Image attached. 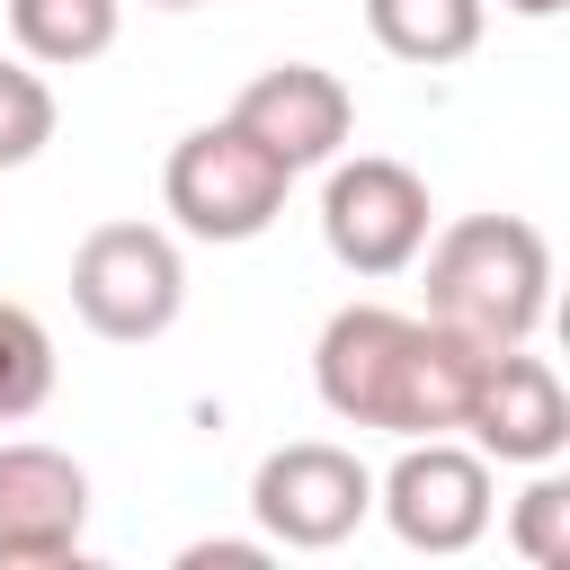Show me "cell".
Masks as SVG:
<instances>
[{"mask_svg":"<svg viewBox=\"0 0 570 570\" xmlns=\"http://www.w3.org/2000/svg\"><path fill=\"white\" fill-rule=\"evenodd\" d=\"M481 365L490 347H472L463 330L428 312H392V303H347L312 338L321 410L347 428H383V436H454L481 392Z\"/></svg>","mask_w":570,"mask_h":570,"instance_id":"6da1fadb","label":"cell"},{"mask_svg":"<svg viewBox=\"0 0 570 570\" xmlns=\"http://www.w3.org/2000/svg\"><path fill=\"white\" fill-rule=\"evenodd\" d=\"M552 312V240L525 214H463L428 240V321L472 347H525Z\"/></svg>","mask_w":570,"mask_h":570,"instance_id":"7a4b0ae2","label":"cell"},{"mask_svg":"<svg viewBox=\"0 0 570 570\" xmlns=\"http://www.w3.org/2000/svg\"><path fill=\"white\" fill-rule=\"evenodd\" d=\"M285 187H294V169H285L276 151H258L232 116L178 134L169 160H160V205H169V223H178L187 240H214V249L258 240V232L285 214Z\"/></svg>","mask_w":570,"mask_h":570,"instance_id":"3957f363","label":"cell"},{"mask_svg":"<svg viewBox=\"0 0 570 570\" xmlns=\"http://www.w3.org/2000/svg\"><path fill=\"white\" fill-rule=\"evenodd\" d=\"M71 312L116 338V347H151L178 312H187V258L160 223H98L71 249Z\"/></svg>","mask_w":570,"mask_h":570,"instance_id":"277c9868","label":"cell"},{"mask_svg":"<svg viewBox=\"0 0 570 570\" xmlns=\"http://www.w3.org/2000/svg\"><path fill=\"white\" fill-rule=\"evenodd\" d=\"M374 508L383 525L428 552V561H454L490 534L499 517V481H490V454L481 445H454V436H401V463L374 481Z\"/></svg>","mask_w":570,"mask_h":570,"instance_id":"5b68a950","label":"cell"},{"mask_svg":"<svg viewBox=\"0 0 570 570\" xmlns=\"http://www.w3.org/2000/svg\"><path fill=\"white\" fill-rule=\"evenodd\" d=\"M249 517H258V534L285 543V552H330V543H347V534L374 517V472H365L347 445H330V436H294V445L258 454V472H249Z\"/></svg>","mask_w":570,"mask_h":570,"instance_id":"8992f818","label":"cell"},{"mask_svg":"<svg viewBox=\"0 0 570 570\" xmlns=\"http://www.w3.org/2000/svg\"><path fill=\"white\" fill-rule=\"evenodd\" d=\"M428 178L410 160H383V151H356V160H330V187H321V240L347 276H401L419 249H428Z\"/></svg>","mask_w":570,"mask_h":570,"instance_id":"52a82bcc","label":"cell"},{"mask_svg":"<svg viewBox=\"0 0 570 570\" xmlns=\"http://www.w3.org/2000/svg\"><path fill=\"white\" fill-rule=\"evenodd\" d=\"M80 534H89V472L62 445L9 436L0 445V570L80 561Z\"/></svg>","mask_w":570,"mask_h":570,"instance_id":"ba28073f","label":"cell"},{"mask_svg":"<svg viewBox=\"0 0 570 570\" xmlns=\"http://www.w3.org/2000/svg\"><path fill=\"white\" fill-rule=\"evenodd\" d=\"M232 125L303 178V169H330V160L347 151V134H356V98H347V80L321 71V62H276V71H258V80L240 89Z\"/></svg>","mask_w":570,"mask_h":570,"instance_id":"9c48e42d","label":"cell"},{"mask_svg":"<svg viewBox=\"0 0 570 570\" xmlns=\"http://www.w3.org/2000/svg\"><path fill=\"white\" fill-rule=\"evenodd\" d=\"M463 436L490 463H552L570 445V392H561V374L543 356H525V347H490L481 392L463 410Z\"/></svg>","mask_w":570,"mask_h":570,"instance_id":"30bf717a","label":"cell"},{"mask_svg":"<svg viewBox=\"0 0 570 570\" xmlns=\"http://www.w3.org/2000/svg\"><path fill=\"white\" fill-rule=\"evenodd\" d=\"M365 27H374V45H383L392 62L436 71V62H463V53L481 45L490 0H365Z\"/></svg>","mask_w":570,"mask_h":570,"instance_id":"8fae6325","label":"cell"},{"mask_svg":"<svg viewBox=\"0 0 570 570\" xmlns=\"http://www.w3.org/2000/svg\"><path fill=\"white\" fill-rule=\"evenodd\" d=\"M116 18H125V0H9V36H18V53L45 62V71L98 62V53L116 45Z\"/></svg>","mask_w":570,"mask_h":570,"instance_id":"7c38bea8","label":"cell"},{"mask_svg":"<svg viewBox=\"0 0 570 570\" xmlns=\"http://www.w3.org/2000/svg\"><path fill=\"white\" fill-rule=\"evenodd\" d=\"M53 392V330L27 303H0V428L36 419Z\"/></svg>","mask_w":570,"mask_h":570,"instance_id":"4fadbf2b","label":"cell"},{"mask_svg":"<svg viewBox=\"0 0 570 570\" xmlns=\"http://www.w3.org/2000/svg\"><path fill=\"white\" fill-rule=\"evenodd\" d=\"M508 543H517L534 570H570V481H561V472L534 463V481H525L517 508H508Z\"/></svg>","mask_w":570,"mask_h":570,"instance_id":"5bb4252c","label":"cell"},{"mask_svg":"<svg viewBox=\"0 0 570 570\" xmlns=\"http://www.w3.org/2000/svg\"><path fill=\"white\" fill-rule=\"evenodd\" d=\"M53 125H62V107H53L45 71H27V62L0 53V169H27L53 142Z\"/></svg>","mask_w":570,"mask_h":570,"instance_id":"9a60e30c","label":"cell"},{"mask_svg":"<svg viewBox=\"0 0 570 570\" xmlns=\"http://www.w3.org/2000/svg\"><path fill=\"white\" fill-rule=\"evenodd\" d=\"M214 561H223V570H258L267 543H187V552H178V570H214Z\"/></svg>","mask_w":570,"mask_h":570,"instance_id":"2e32d148","label":"cell"},{"mask_svg":"<svg viewBox=\"0 0 570 570\" xmlns=\"http://www.w3.org/2000/svg\"><path fill=\"white\" fill-rule=\"evenodd\" d=\"M499 9H508V18H534V27H543V18H561L570 0H499Z\"/></svg>","mask_w":570,"mask_h":570,"instance_id":"e0dca14e","label":"cell"},{"mask_svg":"<svg viewBox=\"0 0 570 570\" xmlns=\"http://www.w3.org/2000/svg\"><path fill=\"white\" fill-rule=\"evenodd\" d=\"M151 9H205V0H151Z\"/></svg>","mask_w":570,"mask_h":570,"instance_id":"ac0fdd59","label":"cell"}]
</instances>
